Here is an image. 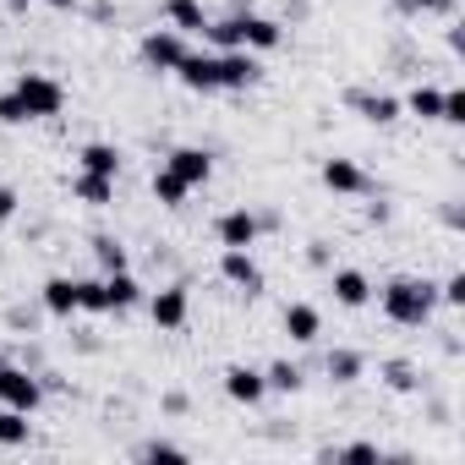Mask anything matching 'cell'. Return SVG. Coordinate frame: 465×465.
Returning <instances> with one entry per match:
<instances>
[{
  "label": "cell",
  "instance_id": "1",
  "mask_svg": "<svg viewBox=\"0 0 465 465\" xmlns=\"http://www.w3.org/2000/svg\"><path fill=\"white\" fill-rule=\"evenodd\" d=\"M378 302H383V318H389V323L421 329V323H432V312H438V285H432V280H416V274H400V280H389V285L378 291Z\"/></svg>",
  "mask_w": 465,
  "mask_h": 465
},
{
  "label": "cell",
  "instance_id": "2",
  "mask_svg": "<svg viewBox=\"0 0 465 465\" xmlns=\"http://www.w3.org/2000/svg\"><path fill=\"white\" fill-rule=\"evenodd\" d=\"M12 94L28 104V115H34V121H50V115H61V110H66V88H61L55 77H45V72H23V77L12 83Z\"/></svg>",
  "mask_w": 465,
  "mask_h": 465
},
{
  "label": "cell",
  "instance_id": "3",
  "mask_svg": "<svg viewBox=\"0 0 465 465\" xmlns=\"http://www.w3.org/2000/svg\"><path fill=\"white\" fill-rule=\"evenodd\" d=\"M0 405H12V411H23V416H34L39 405H45V378H34L28 367H0Z\"/></svg>",
  "mask_w": 465,
  "mask_h": 465
},
{
  "label": "cell",
  "instance_id": "4",
  "mask_svg": "<svg viewBox=\"0 0 465 465\" xmlns=\"http://www.w3.org/2000/svg\"><path fill=\"white\" fill-rule=\"evenodd\" d=\"M143 66L148 72H175L181 61H186V34H175V28H153L148 39H143Z\"/></svg>",
  "mask_w": 465,
  "mask_h": 465
},
{
  "label": "cell",
  "instance_id": "5",
  "mask_svg": "<svg viewBox=\"0 0 465 465\" xmlns=\"http://www.w3.org/2000/svg\"><path fill=\"white\" fill-rule=\"evenodd\" d=\"M219 274L236 291H247V296H263V269L252 263V247H224L219 252Z\"/></svg>",
  "mask_w": 465,
  "mask_h": 465
},
{
  "label": "cell",
  "instance_id": "6",
  "mask_svg": "<svg viewBox=\"0 0 465 465\" xmlns=\"http://www.w3.org/2000/svg\"><path fill=\"white\" fill-rule=\"evenodd\" d=\"M323 186L334 192V197H367L372 192V175L356 164V159H323Z\"/></svg>",
  "mask_w": 465,
  "mask_h": 465
},
{
  "label": "cell",
  "instance_id": "7",
  "mask_svg": "<svg viewBox=\"0 0 465 465\" xmlns=\"http://www.w3.org/2000/svg\"><path fill=\"white\" fill-rule=\"evenodd\" d=\"M219 55V94L230 88V94H236V88H258L263 83V66L247 55V50H213Z\"/></svg>",
  "mask_w": 465,
  "mask_h": 465
},
{
  "label": "cell",
  "instance_id": "8",
  "mask_svg": "<svg viewBox=\"0 0 465 465\" xmlns=\"http://www.w3.org/2000/svg\"><path fill=\"white\" fill-rule=\"evenodd\" d=\"M258 230H263V219H258L252 208H230V213L213 219L219 247H252V242H258Z\"/></svg>",
  "mask_w": 465,
  "mask_h": 465
},
{
  "label": "cell",
  "instance_id": "9",
  "mask_svg": "<svg viewBox=\"0 0 465 465\" xmlns=\"http://www.w3.org/2000/svg\"><path fill=\"white\" fill-rule=\"evenodd\" d=\"M224 394L236 400V405H263V400H269L263 367H247V361H236V367H224Z\"/></svg>",
  "mask_w": 465,
  "mask_h": 465
},
{
  "label": "cell",
  "instance_id": "10",
  "mask_svg": "<svg viewBox=\"0 0 465 465\" xmlns=\"http://www.w3.org/2000/svg\"><path fill=\"white\" fill-rule=\"evenodd\" d=\"M148 318H153L159 329H181V323L192 318V296H186V285H164V291H153V296H148Z\"/></svg>",
  "mask_w": 465,
  "mask_h": 465
},
{
  "label": "cell",
  "instance_id": "11",
  "mask_svg": "<svg viewBox=\"0 0 465 465\" xmlns=\"http://www.w3.org/2000/svg\"><path fill=\"white\" fill-rule=\"evenodd\" d=\"M170 77H181V88H192V94H219V55L186 50V61H181Z\"/></svg>",
  "mask_w": 465,
  "mask_h": 465
},
{
  "label": "cell",
  "instance_id": "12",
  "mask_svg": "<svg viewBox=\"0 0 465 465\" xmlns=\"http://www.w3.org/2000/svg\"><path fill=\"white\" fill-rule=\"evenodd\" d=\"M164 170H175L186 186H208V181H213V153H208V148H170Z\"/></svg>",
  "mask_w": 465,
  "mask_h": 465
},
{
  "label": "cell",
  "instance_id": "13",
  "mask_svg": "<svg viewBox=\"0 0 465 465\" xmlns=\"http://www.w3.org/2000/svg\"><path fill=\"white\" fill-rule=\"evenodd\" d=\"M329 291H334V302H340L345 312H361V307L372 302V280H367L361 269H334V274H329Z\"/></svg>",
  "mask_w": 465,
  "mask_h": 465
},
{
  "label": "cell",
  "instance_id": "14",
  "mask_svg": "<svg viewBox=\"0 0 465 465\" xmlns=\"http://www.w3.org/2000/svg\"><path fill=\"white\" fill-rule=\"evenodd\" d=\"M285 45V28L274 17H252L242 12V50H280Z\"/></svg>",
  "mask_w": 465,
  "mask_h": 465
},
{
  "label": "cell",
  "instance_id": "15",
  "mask_svg": "<svg viewBox=\"0 0 465 465\" xmlns=\"http://www.w3.org/2000/svg\"><path fill=\"white\" fill-rule=\"evenodd\" d=\"M345 104L361 110V121H372V126H394L400 121V99L394 94H345Z\"/></svg>",
  "mask_w": 465,
  "mask_h": 465
},
{
  "label": "cell",
  "instance_id": "16",
  "mask_svg": "<svg viewBox=\"0 0 465 465\" xmlns=\"http://www.w3.org/2000/svg\"><path fill=\"white\" fill-rule=\"evenodd\" d=\"M39 302H45L50 318H72V312H77V280H72V274H50L45 291H39Z\"/></svg>",
  "mask_w": 465,
  "mask_h": 465
},
{
  "label": "cell",
  "instance_id": "17",
  "mask_svg": "<svg viewBox=\"0 0 465 465\" xmlns=\"http://www.w3.org/2000/svg\"><path fill=\"white\" fill-rule=\"evenodd\" d=\"M285 334H291L296 345H312V340L323 334V312L307 307V302H291V307H285Z\"/></svg>",
  "mask_w": 465,
  "mask_h": 465
},
{
  "label": "cell",
  "instance_id": "18",
  "mask_svg": "<svg viewBox=\"0 0 465 465\" xmlns=\"http://www.w3.org/2000/svg\"><path fill=\"white\" fill-rule=\"evenodd\" d=\"M77 170H88V175H121V148L115 143H83V153H77Z\"/></svg>",
  "mask_w": 465,
  "mask_h": 465
},
{
  "label": "cell",
  "instance_id": "19",
  "mask_svg": "<svg viewBox=\"0 0 465 465\" xmlns=\"http://www.w3.org/2000/svg\"><path fill=\"white\" fill-rule=\"evenodd\" d=\"M164 23L175 34H203L208 28V12H203V0H164Z\"/></svg>",
  "mask_w": 465,
  "mask_h": 465
},
{
  "label": "cell",
  "instance_id": "20",
  "mask_svg": "<svg viewBox=\"0 0 465 465\" xmlns=\"http://www.w3.org/2000/svg\"><path fill=\"white\" fill-rule=\"evenodd\" d=\"M72 197L88 203V208H110V203H115V181H110V175H88V170H77Z\"/></svg>",
  "mask_w": 465,
  "mask_h": 465
},
{
  "label": "cell",
  "instance_id": "21",
  "mask_svg": "<svg viewBox=\"0 0 465 465\" xmlns=\"http://www.w3.org/2000/svg\"><path fill=\"white\" fill-rule=\"evenodd\" d=\"M104 296H110V312H132L143 302V285L121 269V274H104Z\"/></svg>",
  "mask_w": 465,
  "mask_h": 465
},
{
  "label": "cell",
  "instance_id": "22",
  "mask_svg": "<svg viewBox=\"0 0 465 465\" xmlns=\"http://www.w3.org/2000/svg\"><path fill=\"white\" fill-rule=\"evenodd\" d=\"M400 110H411L416 121H438V110H443V88H427V83H416V88L400 99Z\"/></svg>",
  "mask_w": 465,
  "mask_h": 465
},
{
  "label": "cell",
  "instance_id": "23",
  "mask_svg": "<svg viewBox=\"0 0 465 465\" xmlns=\"http://www.w3.org/2000/svg\"><path fill=\"white\" fill-rule=\"evenodd\" d=\"M323 372H329L334 383H356V378L367 372V356H361V351H329V356H323Z\"/></svg>",
  "mask_w": 465,
  "mask_h": 465
},
{
  "label": "cell",
  "instance_id": "24",
  "mask_svg": "<svg viewBox=\"0 0 465 465\" xmlns=\"http://www.w3.org/2000/svg\"><path fill=\"white\" fill-rule=\"evenodd\" d=\"M28 438H34V421L12 405H0V449H23Z\"/></svg>",
  "mask_w": 465,
  "mask_h": 465
},
{
  "label": "cell",
  "instance_id": "25",
  "mask_svg": "<svg viewBox=\"0 0 465 465\" xmlns=\"http://www.w3.org/2000/svg\"><path fill=\"white\" fill-rule=\"evenodd\" d=\"M153 197H159V208H181V203L192 197V186H186L175 170H153Z\"/></svg>",
  "mask_w": 465,
  "mask_h": 465
},
{
  "label": "cell",
  "instance_id": "26",
  "mask_svg": "<svg viewBox=\"0 0 465 465\" xmlns=\"http://www.w3.org/2000/svg\"><path fill=\"white\" fill-rule=\"evenodd\" d=\"M203 39H208L213 50H242V12H236V17L208 23V28H203Z\"/></svg>",
  "mask_w": 465,
  "mask_h": 465
},
{
  "label": "cell",
  "instance_id": "27",
  "mask_svg": "<svg viewBox=\"0 0 465 465\" xmlns=\"http://www.w3.org/2000/svg\"><path fill=\"white\" fill-rule=\"evenodd\" d=\"M263 383H269V394H296L302 389V367L296 361H269L263 367Z\"/></svg>",
  "mask_w": 465,
  "mask_h": 465
},
{
  "label": "cell",
  "instance_id": "28",
  "mask_svg": "<svg viewBox=\"0 0 465 465\" xmlns=\"http://www.w3.org/2000/svg\"><path fill=\"white\" fill-rule=\"evenodd\" d=\"M132 460H164V465H186L192 454H186L181 443H164V438H148V443H137V449H132Z\"/></svg>",
  "mask_w": 465,
  "mask_h": 465
},
{
  "label": "cell",
  "instance_id": "29",
  "mask_svg": "<svg viewBox=\"0 0 465 465\" xmlns=\"http://www.w3.org/2000/svg\"><path fill=\"white\" fill-rule=\"evenodd\" d=\"M378 372H383V383H389L394 394H416V389H421V378H416V367H411V361H383Z\"/></svg>",
  "mask_w": 465,
  "mask_h": 465
},
{
  "label": "cell",
  "instance_id": "30",
  "mask_svg": "<svg viewBox=\"0 0 465 465\" xmlns=\"http://www.w3.org/2000/svg\"><path fill=\"white\" fill-rule=\"evenodd\" d=\"M94 258H99L104 274H121V269H126V247H121L115 236H94Z\"/></svg>",
  "mask_w": 465,
  "mask_h": 465
},
{
  "label": "cell",
  "instance_id": "31",
  "mask_svg": "<svg viewBox=\"0 0 465 465\" xmlns=\"http://www.w3.org/2000/svg\"><path fill=\"white\" fill-rule=\"evenodd\" d=\"M77 312H110L104 280H77Z\"/></svg>",
  "mask_w": 465,
  "mask_h": 465
},
{
  "label": "cell",
  "instance_id": "32",
  "mask_svg": "<svg viewBox=\"0 0 465 465\" xmlns=\"http://www.w3.org/2000/svg\"><path fill=\"white\" fill-rule=\"evenodd\" d=\"M323 460H345V465H367V460H383V449H378V443H345V449H334V454H323Z\"/></svg>",
  "mask_w": 465,
  "mask_h": 465
},
{
  "label": "cell",
  "instance_id": "33",
  "mask_svg": "<svg viewBox=\"0 0 465 465\" xmlns=\"http://www.w3.org/2000/svg\"><path fill=\"white\" fill-rule=\"evenodd\" d=\"M438 121L465 126V88H443V110H438Z\"/></svg>",
  "mask_w": 465,
  "mask_h": 465
},
{
  "label": "cell",
  "instance_id": "34",
  "mask_svg": "<svg viewBox=\"0 0 465 465\" xmlns=\"http://www.w3.org/2000/svg\"><path fill=\"white\" fill-rule=\"evenodd\" d=\"M0 121H6V126H28L34 115H28V104L17 94H0Z\"/></svg>",
  "mask_w": 465,
  "mask_h": 465
},
{
  "label": "cell",
  "instance_id": "35",
  "mask_svg": "<svg viewBox=\"0 0 465 465\" xmlns=\"http://www.w3.org/2000/svg\"><path fill=\"white\" fill-rule=\"evenodd\" d=\"M438 307H465V274H449L438 285Z\"/></svg>",
  "mask_w": 465,
  "mask_h": 465
},
{
  "label": "cell",
  "instance_id": "36",
  "mask_svg": "<svg viewBox=\"0 0 465 465\" xmlns=\"http://www.w3.org/2000/svg\"><path fill=\"white\" fill-rule=\"evenodd\" d=\"M405 12H421V17H449L454 12V0H400Z\"/></svg>",
  "mask_w": 465,
  "mask_h": 465
},
{
  "label": "cell",
  "instance_id": "37",
  "mask_svg": "<svg viewBox=\"0 0 465 465\" xmlns=\"http://www.w3.org/2000/svg\"><path fill=\"white\" fill-rule=\"evenodd\" d=\"M17 203H23V197H17L12 186H0V224H12V219H17Z\"/></svg>",
  "mask_w": 465,
  "mask_h": 465
},
{
  "label": "cell",
  "instance_id": "38",
  "mask_svg": "<svg viewBox=\"0 0 465 465\" xmlns=\"http://www.w3.org/2000/svg\"><path fill=\"white\" fill-rule=\"evenodd\" d=\"M45 6H55V12H72V6H77V0H45Z\"/></svg>",
  "mask_w": 465,
  "mask_h": 465
},
{
  "label": "cell",
  "instance_id": "39",
  "mask_svg": "<svg viewBox=\"0 0 465 465\" xmlns=\"http://www.w3.org/2000/svg\"><path fill=\"white\" fill-rule=\"evenodd\" d=\"M0 367H6V351H0Z\"/></svg>",
  "mask_w": 465,
  "mask_h": 465
}]
</instances>
